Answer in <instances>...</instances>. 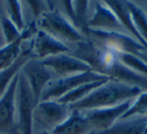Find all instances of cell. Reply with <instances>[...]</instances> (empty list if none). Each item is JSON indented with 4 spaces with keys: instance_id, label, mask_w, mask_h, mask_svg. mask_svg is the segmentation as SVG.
Here are the masks:
<instances>
[{
    "instance_id": "6da1fadb",
    "label": "cell",
    "mask_w": 147,
    "mask_h": 134,
    "mask_svg": "<svg viewBox=\"0 0 147 134\" xmlns=\"http://www.w3.org/2000/svg\"><path fill=\"white\" fill-rule=\"evenodd\" d=\"M73 55L86 62L93 71L106 76L112 81L122 82L139 88H141L140 86L147 87L146 77L125 67L119 61L116 53L97 47L89 39L77 43V49Z\"/></svg>"
},
{
    "instance_id": "7a4b0ae2",
    "label": "cell",
    "mask_w": 147,
    "mask_h": 134,
    "mask_svg": "<svg viewBox=\"0 0 147 134\" xmlns=\"http://www.w3.org/2000/svg\"><path fill=\"white\" fill-rule=\"evenodd\" d=\"M142 93V88L127 85L122 82L109 80L95 89L86 98L69 105L71 110L88 111L116 106L128 100H132Z\"/></svg>"
},
{
    "instance_id": "3957f363",
    "label": "cell",
    "mask_w": 147,
    "mask_h": 134,
    "mask_svg": "<svg viewBox=\"0 0 147 134\" xmlns=\"http://www.w3.org/2000/svg\"><path fill=\"white\" fill-rule=\"evenodd\" d=\"M86 37L95 45L109 49L116 53H130L141 58L145 57L146 49L130 35L118 31H104L88 28Z\"/></svg>"
},
{
    "instance_id": "277c9868",
    "label": "cell",
    "mask_w": 147,
    "mask_h": 134,
    "mask_svg": "<svg viewBox=\"0 0 147 134\" xmlns=\"http://www.w3.org/2000/svg\"><path fill=\"white\" fill-rule=\"evenodd\" d=\"M36 26L61 41L78 43L87 39L84 33L74 26L69 18L55 8H51L41 13L36 21Z\"/></svg>"
},
{
    "instance_id": "5b68a950",
    "label": "cell",
    "mask_w": 147,
    "mask_h": 134,
    "mask_svg": "<svg viewBox=\"0 0 147 134\" xmlns=\"http://www.w3.org/2000/svg\"><path fill=\"white\" fill-rule=\"evenodd\" d=\"M36 106L25 78L19 71L15 96L16 125L19 134H33V112Z\"/></svg>"
},
{
    "instance_id": "8992f818",
    "label": "cell",
    "mask_w": 147,
    "mask_h": 134,
    "mask_svg": "<svg viewBox=\"0 0 147 134\" xmlns=\"http://www.w3.org/2000/svg\"><path fill=\"white\" fill-rule=\"evenodd\" d=\"M109 80L110 79L108 77L95 71H89L86 73L77 74V75L69 76V77L53 79L43 90L40 101L57 100L83 84L109 81Z\"/></svg>"
},
{
    "instance_id": "52a82bcc",
    "label": "cell",
    "mask_w": 147,
    "mask_h": 134,
    "mask_svg": "<svg viewBox=\"0 0 147 134\" xmlns=\"http://www.w3.org/2000/svg\"><path fill=\"white\" fill-rule=\"evenodd\" d=\"M71 111L69 105L57 100L40 101L34 108L33 122L45 128V131L51 132L69 117Z\"/></svg>"
},
{
    "instance_id": "ba28073f",
    "label": "cell",
    "mask_w": 147,
    "mask_h": 134,
    "mask_svg": "<svg viewBox=\"0 0 147 134\" xmlns=\"http://www.w3.org/2000/svg\"><path fill=\"white\" fill-rule=\"evenodd\" d=\"M20 73L26 80L37 105L40 102L43 90L53 80V71L43 65L40 60L29 59L20 69Z\"/></svg>"
},
{
    "instance_id": "9c48e42d",
    "label": "cell",
    "mask_w": 147,
    "mask_h": 134,
    "mask_svg": "<svg viewBox=\"0 0 147 134\" xmlns=\"http://www.w3.org/2000/svg\"><path fill=\"white\" fill-rule=\"evenodd\" d=\"M132 104V100H128L116 106L101 109H93L88 111H82L85 117L91 124L93 130H99L100 132L106 131L111 128L120 118L124 115Z\"/></svg>"
},
{
    "instance_id": "30bf717a",
    "label": "cell",
    "mask_w": 147,
    "mask_h": 134,
    "mask_svg": "<svg viewBox=\"0 0 147 134\" xmlns=\"http://www.w3.org/2000/svg\"><path fill=\"white\" fill-rule=\"evenodd\" d=\"M18 73L13 78L6 92L0 99V133L19 134L16 125V108H15Z\"/></svg>"
},
{
    "instance_id": "8fae6325",
    "label": "cell",
    "mask_w": 147,
    "mask_h": 134,
    "mask_svg": "<svg viewBox=\"0 0 147 134\" xmlns=\"http://www.w3.org/2000/svg\"><path fill=\"white\" fill-rule=\"evenodd\" d=\"M29 47L31 59L40 61L61 53H69L71 51V49L65 45V43L40 29H37L34 37L31 39Z\"/></svg>"
},
{
    "instance_id": "7c38bea8",
    "label": "cell",
    "mask_w": 147,
    "mask_h": 134,
    "mask_svg": "<svg viewBox=\"0 0 147 134\" xmlns=\"http://www.w3.org/2000/svg\"><path fill=\"white\" fill-rule=\"evenodd\" d=\"M41 62L43 65L51 69L53 73L57 74L59 78H65L93 71L91 66L88 65L86 62L69 53H61V55L49 57L41 60Z\"/></svg>"
},
{
    "instance_id": "4fadbf2b",
    "label": "cell",
    "mask_w": 147,
    "mask_h": 134,
    "mask_svg": "<svg viewBox=\"0 0 147 134\" xmlns=\"http://www.w3.org/2000/svg\"><path fill=\"white\" fill-rule=\"evenodd\" d=\"M87 27L97 30L118 32H122V29L124 28L115 13L105 4V2L96 3L94 13L91 18L88 19Z\"/></svg>"
},
{
    "instance_id": "5bb4252c",
    "label": "cell",
    "mask_w": 147,
    "mask_h": 134,
    "mask_svg": "<svg viewBox=\"0 0 147 134\" xmlns=\"http://www.w3.org/2000/svg\"><path fill=\"white\" fill-rule=\"evenodd\" d=\"M94 131L85 117L84 113L78 110H71L69 117L57 128L53 130V134H89Z\"/></svg>"
},
{
    "instance_id": "9a60e30c",
    "label": "cell",
    "mask_w": 147,
    "mask_h": 134,
    "mask_svg": "<svg viewBox=\"0 0 147 134\" xmlns=\"http://www.w3.org/2000/svg\"><path fill=\"white\" fill-rule=\"evenodd\" d=\"M104 2L115 13V15L119 19L122 26L124 28H126L131 33V35L134 37V39L136 41H138L147 51V43L141 37V35L138 33V31L136 30L134 24H133L131 13L129 11L128 6H127L126 1H121V0H107V1H104Z\"/></svg>"
},
{
    "instance_id": "2e32d148",
    "label": "cell",
    "mask_w": 147,
    "mask_h": 134,
    "mask_svg": "<svg viewBox=\"0 0 147 134\" xmlns=\"http://www.w3.org/2000/svg\"><path fill=\"white\" fill-rule=\"evenodd\" d=\"M147 128V116H134V117L120 119L111 128L99 134H145Z\"/></svg>"
},
{
    "instance_id": "e0dca14e",
    "label": "cell",
    "mask_w": 147,
    "mask_h": 134,
    "mask_svg": "<svg viewBox=\"0 0 147 134\" xmlns=\"http://www.w3.org/2000/svg\"><path fill=\"white\" fill-rule=\"evenodd\" d=\"M29 59H31L30 47L23 49L20 57L18 58V60H17L11 67H9L8 69L4 70V71L0 72V99H1V97H2L5 92H6L7 88L9 87V85H10L13 78L17 75V73H18L21 68H22V66L24 65Z\"/></svg>"
},
{
    "instance_id": "ac0fdd59",
    "label": "cell",
    "mask_w": 147,
    "mask_h": 134,
    "mask_svg": "<svg viewBox=\"0 0 147 134\" xmlns=\"http://www.w3.org/2000/svg\"><path fill=\"white\" fill-rule=\"evenodd\" d=\"M108 81H103V82H93V83H87L83 84V85L79 86L78 88H76L75 90H73L69 93L65 94V96H63L61 98L57 99V101L59 103L65 104V105H73V104L77 103V102L81 101L84 98H86L89 94H91L95 89H97L98 87H100L101 85H103L104 83H106Z\"/></svg>"
},
{
    "instance_id": "d6986e66",
    "label": "cell",
    "mask_w": 147,
    "mask_h": 134,
    "mask_svg": "<svg viewBox=\"0 0 147 134\" xmlns=\"http://www.w3.org/2000/svg\"><path fill=\"white\" fill-rule=\"evenodd\" d=\"M127 6L131 13L132 22L136 30L147 43V12L141 9L137 4L131 1H126Z\"/></svg>"
},
{
    "instance_id": "ffe728a7",
    "label": "cell",
    "mask_w": 147,
    "mask_h": 134,
    "mask_svg": "<svg viewBox=\"0 0 147 134\" xmlns=\"http://www.w3.org/2000/svg\"><path fill=\"white\" fill-rule=\"evenodd\" d=\"M117 57L125 67L147 78V63L143 59L130 53H117Z\"/></svg>"
},
{
    "instance_id": "44dd1931",
    "label": "cell",
    "mask_w": 147,
    "mask_h": 134,
    "mask_svg": "<svg viewBox=\"0 0 147 134\" xmlns=\"http://www.w3.org/2000/svg\"><path fill=\"white\" fill-rule=\"evenodd\" d=\"M20 1L18 0H8L5 2L8 18L11 20V22L22 32L25 29L24 20H23L22 9H21Z\"/></svg>"
},
{
    "instance_id": "7402d4cb",
    "label": "cell",
    "mask_w": 147,
    "mask_h": 134,
    "mask_svg": "<svg viewBox=\"0 0 147 134\" xmlns=\"http://www.w3.org/2000/svg\"><path fill=\"white\" fill-rule=\"evenodd\" d=\"M141 115L147 116V91L142 92L140 95L137 96L135 101L132 102L129 109L120 119H127Z\"/></svg>"
},
{
    "instance_id": "603a6c76",
    "label": "cell",
    "mask_w": 147,
    "mask_h": 134,
    "mask_svg": "<svg viewBox=\"0 0 147 134\" xmlns=\"http://www.w3.org/2000/svg\"><path fill=\"white\" fill-rule=\"evenodd\" d=\"M1 29H2L5 45H10V43L16 41L21 37V33H22L11 22V20L8 17L1 18Z\"/></svg>"
},
{
    "instance_id": "cb8c5ba5",
    "label": "cell",
    "mask_w": 147,
    "mask_h": 134,
    "mask_svg": "<svg viewBox=\"0 0 147 134\" xmlns=\"http://www.w3.org/2000/svg\"><path fill=\"white\" fill-rule=\"evenodd\" d=\"M27 3L30 6L31 10H32L33 14L35 15V17H39V15L45 11L41 9V7L43 6V4H41V1H27Z\"/></svg>"
},
{
    "instance_id": "d4e9b609",
    "label": "cell",
    "mask_w": 147,
    "mask_h": 134,
    "mask_svg": "<svg viewBox=\"0 0 147 134\" xmlns=\"http://www.w3.org/2000/svg\"><path fill=\"white\" fill-rule=\"evenodd\" d=\"M37 134H53V133H51V132H47V131H41V132H39V133H37Z\"/></svg>"
},
{
    "instance_id": "484cf974",
    "label": "cell",
    "mask_w": 147,
    "mask_h": 134,
    "mask_svg": "<svg viewBox=\"0 0 147 134\" xmlns=\"http://www.w3.org/2000/svg\"><path fill=\"white\" fill-rule=\"evenodd\" d=\"M89 134H96V131H92L91 133H89Z\"/></svg>"
},
{
    "instance_id": "4316f807",
    "label": "cell",
    "mask_w": 147,
    "mask_h": 134,
    "mask_svg": "<svg viewBox=\"0 0 147 134\" xmlns=\"http://www.w3.org/2000/svg\"><path fill=\"white\" fill-rule=\"evenodd\" d=\"M0 134H7V133H0Z\"/></svg>"
},
{
    "instance_id": "83f0119b",
    "label": "cell",
    "mask_w": 147,
    "mask_h": 134,
    "mask_svg": "<svg viewBox=\"0 0 147 134\" xmlns=\"http://www.w3.org/2000/svg\"><path fill=\"white\" fill-rule=\"evenodd\" d=\"M146 133H147V128H146Z\"/></svg>"
},
{
    "instance_id": "f1b7e54d",
    "label": "cell",
    "mask_w": 147,
    "mask_h": 134,
    "mask_svg": "<svg viewBox=\"0 0 147 134\" xmlns=\"http://www.w3.org/2000/svg\"><path fill=\"white\" fill-rule=\"evenodd\" d=\"M145 134H147V133H145Z\"/></svg>"
}]
</instances>
